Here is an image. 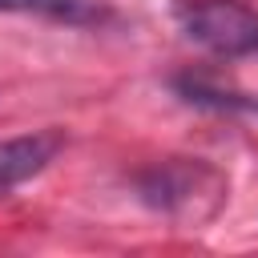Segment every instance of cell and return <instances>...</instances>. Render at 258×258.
Listing matches in <instances>:
<instances>
[{
  "mask_svg": "<svg viewBox=\"0 0 258 258\" xmlns=\"http://www.w3.org/2000/svg\"><path fill=\"white\" fill-rule=\"evenodd\" d=\"M181 28L198 48L226 60L258 52V12L246 8L242 0H202L185 8Z\"/></svg>",
  "mask_w": 258,
  "mask_h": 258,
  "instance_id": "6da1fadb",
  "label": "cell"
},
{
  "mask_svg": "<svg viewBox=\"0 0 258 258\" xmlns=\"http://www.w3.org/2000/svg\"><path fill=\"white\" fill-rule=\"evenodd\" d=\"M64 137L56 129H40V133H20L0 141V194H8L12 185L36 177L56 153H60Z\"/></svg>",
  "mask_w": 258,
  "mask_h": 258,
  "instance_id": "7a4b0ae2",
  "label": "cell"
},
{
  "mask_svg": "<svg viewBox=\"0 0 258 258\" xmlns=\"http://www.w3.org/2000/svg\"><path fill=\"white\" fill-rule=\"evenodd\" d=\"M210 177L206 165H185V161H165V165H153L149 173L137 177V189L149 206L157 210H185L194 198H198V181Z\"/></svg>",
  "mask_w": 258,
  "mask_h": 258,
  "instance_id": "3957f363",
  "label": "cell"
},
{
  "mask_svg": "<svg viewBox=\"0 0 258 258\" xmlns=\"http://www.w3.org/2000/svg\"><path fill=\"white\" fill-rule=\"evenodd\" d=\"M0 12L44 16L56 24H101L109 16L101 0H0Z\"/></svg>",
  "mask_w": 258,
  "mask_h": 258,
  "instance_id": "277c9868",
  "label": "cell"
},
{
  "mask_svg": "<svg viewBox=\"0 0 258 258\" xmlns=\"http://www.w3.org/2000/svg\"><path fill=\"white\" fill-rule=\"evenodd\" d=\"M177 93H181L185 101L210 105V109H254L250 101H242V97H234V93H222V89H214V85H206V81H198V77H177Z\"/></svg>",
  "mask_w": 258,
  "mask_h": 258,
  "instance_id": "5b68a950",
  "label": "cell"
}]
</instances>
